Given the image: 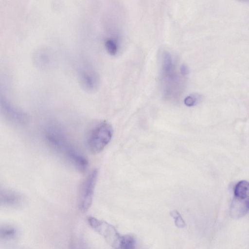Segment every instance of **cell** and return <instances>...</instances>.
<instances>
[{"label": "cell", "instance_id": "6da1fadb", "mask_svg": "<svg viewBox=\"0 0 249 249\" xmlns=\"http://www.w3.org/2000/svg\"><path fill=\"white\" fill-rule=\"evenodd\" d=\"M45 138L51 147L64 155L79 171L83 172L86 170L88 164L86 159L70 145L55 127H48L45 131Z\"/></svg>", "mask_w": 249, "mask_h": 249}, {"label": "cell", "instance_id": "7a4b0ae2", "mask_svg": "<svg viewBox=\"0 0 249 249\" xmlns=\"http://www.w3.org/2000/svg\"><path fill=\"white\" fill-rule=\"evenodd\" d=\"M88 221L90 226L112 248L123 249L135 248V240L133 236L129 235H121L113 226L95 217H89Z\"/></svg>", "mask_w": 249, "mask_h": 249}, {"label": "cell", "instance_id": "3957f363", "mask_svg": "<svg viewBox=\"0 0 249 249\" xmlns=\"http://www.w3.org/2000/svg\"><path fill=\"white\" fill-rule=\"evenodd\" d=\"M113 128L107 122H102L94 126L88 137V144L93 154L101 152L110 141L113 135Z\"/></svg>", "mask_w": 249, "mask_h": 249}, {"label": "cell", "instance_id": "277c9868", "mask_svg": "<svg viewBox=\"0 0 249 249\" xmlns=\"http://www.w3.org/2000/svg\"><path fill=\"white\" fill-rule=\"evenodd\" d=\"M0 115L15 125H24L29 121L27 114L12 104L0 90Z\"/></svg>", "mask_w": 249, "mask_h": 249}, {"label": "cell", "instance_id": "5b68a950", "mask_svg": "<svg viewBox=\"0 0 249 249\" xmlns=\"http://www.w3.org/2000/svg\"><path fill=\"white\" fill-rule=\"evenodd\" d=\"M97 177L98 171L94 169L89 173L81 184L78 197V207L83 212L87 211L92 204Z\"/></svg>", "mask_w": 249, "mask_h": 249}, {"label": "cell", "instance_id": "8992f818", "mask_svg": "<svg viewBox=\"0 0 249 249\" xmlns=\"http://www.w3.org/2000/svg\"><path fill=\"white\" fill-rule=\"evenodd\" d=\"M80 85L83 89L88 92L97 90L100 84V78L98 73L90 66L84 65L78 72Z\"/></svg>", "mask_w": 249, "mask_h": 249}, {"label": "cell", "instance_id": "52a82bcc", "mask_svg": "<svg viewBox=\"0 0 249 249\" xmlns=\"http://www.w3.org/2000/svg\"><path fill=\"white\" fill-rule=\"evenodd\" d=\"M249 210L248 199L241 200L234 198L231 205V214L233 217L239 218L242 217Z\"/></svg>", "mask_w": 249, "mask_h": 249}, {"label": "cell", "instance_id": "ba28073f", "mask_svg": "<svg viewBox=\"0 0 249 249\" xmlns=\"http://www.w3.org/2000/svg\"><path fill=\"white\" fill-rule=\"evenodd\" d=\"M19 201V197L16 193L0 188V204L13 205Z\"/></svg>", "mask_w": 249, "mask_h": 249}, {"label": "cell", "instance_id": "9c48e42d", "mask_svg": "<svg viewBox=\"0 0 249 249\" xmlns=\"http://www.w3.org/2000/svg\"><path fill=\"white\" fill-rule=\"evenodd\" d=\"M234 197L241 200L248 198L249 183L245 180L239 181L235 186L234 190Z\"/></svg>", "mask_w": 249, "mask_h": 249}, {"label": "cell", "instance_id": "30bf717a", "mask_svg": "<svg viewBox=\"0 0 249 249\" xmlns=\"http://www.w3.org/2000/svg\"><path fill=\"white\" fill-rule=\"evenodd\" d=\"M162 70L164 74L168 75L170 73L172 69V58L170 54L168 52L163 53Z\"/></svg>", "mask_w": 249, "mask_h": 249}, {"label": "cell", "instance_id": "8fae6325", "mask_svg": "<svg viewBox=\"0 0 249 249\" xmlns=\"http://www.w3.org/2000/svg\"><path fill=\"white\" fill-rule=\"evenodd\" d=\"M170 215L174 218L176 226L179 228L185 227V223L180 213L177 210H173L170 212Z\"/></svg>", "mask_w": 249, "mask_h": 249}, {"label": "cell", "instance_id": "7c38bea8", "mask_svg": "<svg viewBox=\"0 0 249 249\" xmlns=\"http://www.w3.org/2000/svg\"><path fill=\"white\" fill-rule=\"evenodd\" d=\"M106 48L108 53L114 55L116 54L118 50V47L114 41L112 40H108L105 44Z\"/></svg>", "mask_w": 249, "mask_h": 249}, {"label": "cell", "instance_id": "4fadbf2b", "mask_svg": "<svg viewBox=\"0 0 249 249\" xmlns=\"http://www.w3.org/2000/svg\"><path fill=\"white\" fill-rule=\"evenodd\" d=\"M15 233L14 230L7 228L0 229V236L2 237H10Z\"/></svg>", "mask_w": 249, "mask_h": 249}, {"label": "cell", "instance_id": "5bb4252c", "mask_svg": "<svg viewBox=\"0 0 249 249\" xmlns=\"http://www.w3.org/2000/svg\"><path fill=\"white\" fill-rule=\"evenodd\" d=\"M196 98L194 96H189L187 97L184 100L185 104L188 106L191 107L195 105V103H196Z\"/></svg>", "mask_w": 249, "mask_h": 249}, {"label": "cell", "instance_id": "9a60e30c", "mask_svg": "<svg viewBox=\"0 0 249 249\" xmlns=\"http://www.w3.org/2000/svg\"><path fill=\"white\" fill-rule=\"evenodd\" d=\"M189 72L188 69L185 65H182L180 67V72L182 75L187 74Z\"/></svg>", "mask_w": 249, "mask_h": 249}]
</instances>
